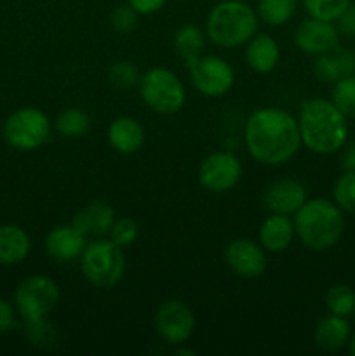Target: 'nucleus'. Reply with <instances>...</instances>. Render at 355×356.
Masks as SVG:
<instances>
[{"instance_id":"f257e3e1","label":"nucleus","mask_w":355,"mask_h":356,"mask_svg":"<svg viewBox=\"0 0 355 356\" xmlns=\"http://www.w3.org/2000/svg\"><path fill=\"white\" fill-rule=\"evenodd\" d=\"M246 146L249 155L263 165H282L301 146L298 120L282 108L256 110L246 124Z\"/></svg>"},{"instance_id":"f03ea898","label":"nucleus","mask_w":355,"mask_h":356,"mask_svg":"<svg viewBox=\"0 0 355 356\" xmlns=\"http://www.w3.org/2000/svg\"><path fill=\"white\" fill-rule=\"evenodd\" d=\"M301 143L317 155L340 152L348 139L347 117L331 99L313 97L301 104L298 117Z\"/></svg>"},{"instance_id":"7ed1b4c3","label":"nucleus","mask_w":355,"mask_h":356,"mask_svg":"<svg viewBox=\"0 0 355 356\" xmlns=\"http://www.w3.org/2000/svg\"><path fill=\"white\" fill-rule=\"evenodd\" d=\"M294 232L303 245L315 252L329 250L345 232L343 211L327 198H306L294 212Z\"/></svg>"},{"instance_id":"20e7f679","label":"nucleus","mask_w":355,"mask_h":356,"mask_svg":"<svg viewBox=\"0 0 355 356\" xmlns=\"http://www.w3.org/2000/svg\"><path fill=\"white\" fill-rule=\"evenodd\" d=\"M256 9L242 0H223L216 3L205 21V33L218 47L233 49L247 44L258 33Z\"/></svg>"},{"instance_id":"39448f33","label":"nucleus","mask_w":355,"mask_h":356,"mask_svg":"<svg viewBox=\"0 0 355 356\" xmlns=\"http://www.w3.org/2000/svg\"><path fill=\"white\" fill-rule=\"evenodd\" d=\"M82 273L90 285L97 289H111L124 278L125 257L122 247L111 240H96L87 243L80 256Z\"/></svg>"},{"instance_id":"423d86ee","label":"nucleus","mask_w":355,"mask_h":356,"mask_svg":"<svg viewBox=\"0 0 355 356\" xmlns=\"http://www.w3.org/2000/svg\"><path fill=\"white\" fill-rule=\"evenodd\" d=\"M138 86L143 103L155 113H178L187 99L181 80L167 68L148 70L141 75Z\"/></svg>"},{"instance_id":"0eeeda50","label":"nucleus","mask_w":355,"mask_h":356,"mask_svg":"<svg viewBox=\"0 0 355 356\" xmlns=\"http://www.w3.org/2000/svg\"><path fill=\"white\" fill-rule=\"evenodd\" d=\"M59 302V287L51 277L31 275L14 292V306L23 322L47 318Z\"/></svg>"},{"instance_id":"6e6552de","label":"nucleus","mask_w":355,"mask_h":356,"mask_svg":"<svg viewBox=\"0 0 355 356\" xmlns=\"http://www.w3.org/2000/svg\"><path fill=\"white\" fill-rule=\"evenodd\" d=\"M51 136V120L38 108H19L7 117L3 138L7 145L19 152H31L44 145Z\"/></svg>"},{"instance_id":"1a4fd4ad","label":"nucleus","mask_w":355,"mask_h":356,"mask_svg":"<svg viewBox=\"0 0 355 356\" xmlns=\"http://www.w3.org/2000/svg\"><path fill=\"white\" fill-rule=\"evenodd\" d=\"M155 330L160 339L173 346L187 343L195 330V315L187 302L180 299H169L164 301L157 308L155 318Z\"/></svg>"},{"instance_id":"9d476101","label":"nucleus","mask_w":355,"mask_h":356,"mask_svg":"<svg viewBox=\"0 0 355 356\" xmlns=\"http://www.w3.org/2000/svg\"><path fill=\"white\" fill-rule=\"evenodd\" d=\"M195 89L207 97H219L232 89L235 82L233 68L218 56H200L188 66Z\"/></svg>"},{"instance_id":"9b49d317","label":"nucleus","mask_w":355,"mask_h":356,"mask_svg":"<svg viewBox=\"0 0 355 356\" xmlns=\"http://www.w3.org/2000/svg\"><path fill=\"white\" fill-rule=\"evenodd\" d=\"M242 177V163L233 153L216 152L209 155L198 169V183L211 193L233 190Z\"/></svg>"},{"instance_id":"f8f14e48","label":"nucleus","mask_w":355,"mask_h":356,"mask_svg":"<svg viewBox=\"0 0 355 356\" xmlns=\"http://www.w3.org/2000/svg\"><path fill=\"white\" fill-rule=\"evenodd\" d=\"M225 261L230 270L242 278H258L267 270V254L261 243L237 238L226 245Z\"/></svg>"},{"instance_id":"ddd939ff","label":"nucleus","mask_w":355,"mask_h":356,"mask_svg":"<svg viewBox=\"0 0 355 356\" xmlns=\"http://www.w3.org/2000/svg\"><path fill=\"white\" fill-rule=\"evenodd\" d=\"M340 40V31L336 24L329 21L308 17L298 24L294 31V45L301 52L310 56L326 54L334 51Z\"/></svg>"},{"instance_id":"4468645a","label":"nucleus","mask_w":355,"mask_h":356,"mask_svg":"<svg viewBox=\"0 0 355 356\" xmlns=\"http://www.w3.org/2000/svg\"><path fill=\"white\" fill-rule=\"evenodd\" d=\"M44 245L56 263H73L82 256L87 236L73 225H59L45 235Z\"/></svg>"},{"instance_id":"2eb2a0df","label":"nucleus","mask_w":355,"mask_h":356,"mask_svg":"<svg viewBox=\"0 0 355 356\" xmlns=\"http://www.w3.org/2000/svg\"><path fill=\"white\" fill-rule=\"evenodd\" d=\"M306 202V190L296 179H278L265 190L263 204L271 214L291 216Z\"/></svg>"},{"instance_id":"dca6fc26","label":"nucleus","mask_w":355,"mask_h":356,"mask_svg":"<svg viewBox=\"0 0 355 356\" xmlns=\"http://www.w3.org/2000/svg\"><path fill=\"white\" fill-rule=\"evenodd\" d=\"M115 221V212L106 202L94 200L89 205L77 212L73 216L72 225L77 229L84 233V235H94V236H104L110 233L111 225Z\"/></svg>"},{"instance_id":"f3484780","label":"nucleus","mask_w":355,"mask_h":356,"mask_svg":"<svg viewBox=\"0 0 355 356\" xmlns=\"http://www.w3.org/2000/svg\"><path fill=\"white\" fill-rule=\"evenodd\" d=\"M108 141L115 152L122 155L136 153L145 143V131L132 117H118L108 127Z\"/></svg>"},{"instance_id":"a211bd4d","label":"nucleus","mask_w":355,"mask_h":356,"mask_svg":"<svg viewBox=\"0 0 355 356\" xmlns=\"http://www.w3.org/2000/svg\"><path fill=\"white\" fill-rule=\"evenodd\" d=\"M294 222L284 214H271L260 228V243L268 252H282L289 249L294 238Z\"/></svg>"},{"instance_id":"6ab92c4d","label":"nucleus","mask_w":355,"mask_h":356,"mask_svg":"<svg viewBox=\"0 0 355 356\" xmlns=\"http://www.w3.org/2000/svg\"><path fill=\"white\" fill-rule=\"evenodd\" d=\"M281 51L274 37L268 33H256L246 45V63L253 72L270 73L277 66Z\"/></svg>"},{"instance_id":"aec40b11","label":"nucleus","mask_w":355,"mask_h":356,"mask_svg":"<svg viewBox=\"0 0 355 356\" xmlns=\"http://www.w3.org/2000/svg\"><path fill=\"white\" fill-rule=\"evenodd\" d=\"M350 336L352 329L348 320L345 316L331 315V313L317 323L315 332H313L317 346L326 351L341 350L350 341Z\"/></svg>"},{"instance_id":"412c9836","label":"nucleus","mask_w":355,"mask_h":356,"mask_svg":"<svg viewBox=\"0 0 355 356\" xmlns=\"http://www.w3.org/2000/svg\"><path fill=\"white\" fill-rule=\"evenodd\" d=\"M31 242L23 228L14 225L0 226V264H19L30 254Z\"/></svg>"},{"instance_id":"4be33fe9","label":"nucleus","mask_w":355,"mask_h":356,"mask_svg":"<svg viewBox=\"0 0 355 356\" xmlns=\"http://www.w3.org/2000/svg\"><path fill=\"white\" fill-rule=\"evenodd\" d=\"M204 47L205 35L195 24H184L174 35V49H176V52L181 56L187 66H190L191 63L200 58Z\"/></svg>"},{"instance_id":"5701e85b","label":"nucleus","mask_w":355,"mask_h":356,"mask_svg":"<svg viewBox=\"0 0 355 356\" xmlns=\"http://www.w3.org/2000/svg\"><path fill=\"white\" fill-rule=\"evenodd\" d=\"M298 9V0H258L256 14L268 26H282Z\"/></svg>"},{"instance_id":"b1692460","label":"nucleus","mask_w":355,"mask_h":356,"mask_svg":"<svg viewBox=\"0 0 355 356\" xmlns=\"http://www.w3.org/2000/svg\"><path fill=\"white\" fill-rule=\"evenodd\" d=\"M54 127L65 138H82L89 131L90 118L84 110L68 108L56 117Z\"/></svg>"},{"instance_id":"393cba45","label":"nucleus","mask_w":355,"mask_h":356,"mask_svg":"<svg viewBox=\"0 0 355 356\" xmlns=\"http://www.w3.org/2000/svg\"><path fill=\"white\" fill-rule=\"evenodd\" d=\"M326 308L331 315L348 318L355 313V291L350 285H333L326 292Z\"/></svg>"},{"instance_id":"a878e982","label":"nucleus","mask_w":355,"mask_h":356,"mask_svg":"<svg viewBox=\"0 0 355 356\" xmlns=\"http://www.w3.org/2000/svg\"><path fill=\"white\" fill-rule=\"evenodd\" d=\"M331 101L347 118H355V75L334 82Z\"/></svg>"},{"instance_id":"bb28decb","label":"nucleus","mask_w":355,"mask_h":356,"mask_svg":"<svg viewBox=\"0 0 355 356\" xmlns=\"http://www.w3.org/2000/svg\"><path fill=\"white\" fill-rule=\"evenodd\" d=\"M301 2L310 17L336 23L352 0H301Z\"/></svg>"},{"instance_id":"cd10ccee","label":"nucleus","mask_w":355,"mask_h":356,"mask_svg":"<svg viewBox=\"0 0 355 356\" xmlns=\"http://www.w3.org/2000/svg\"><path fill=\"white\" fill-rule=\"evenodd\" d=\"M333 200L343 212L355 216V170H345L333 188Z\"/></svg>"},{"instance_id":"c85d7f7f","label":"nucleus","mask_w":355,"mask_h":356,"mask_svg":"<svg viewBox=\"0 0 355 356\" xmlns=\"http://www.w3.org/2000/svg\"><path fill=\"white\" fill-rule=\"evenodd\" d=\"M24 334L33 346L42 348V350L52 348L58 343V330L47 322V318L24 322Z\"/></svg>"},{"instance_id":"c756f323","label":"nucleus","mask_w":355,"mask_h":356,"mask_svg":"<svg viewBox=\"0 0 355 356\" xmlns=\"http://www.w3.org/2000/svg\"><path fill=\"white\" fill-rule=\"evenodd\" d=\"M139 70L132 61H117L108 72V80L118 90H129L139 83Z\"/></svg>"},{"instance_id":"7c9ffc66","label":"nucleus","mask_w":355,"mask_h":356,"mask_svg":"<svg viewBox=\"0 0 355 356\" xmlns=\"http://www.w3.org/2000/svg\"><path fill=\"white\" fill-rule=\"evenodd\" d=\"M313 75L324 83H334L343 79V72H341L340 61H338L334 51L317 56V59L313 61Z\"/></svg>"},{"instance_id":"2f4dec72","label":"nucleus","mask_w":355,"mask_h":356,"mask_svg":"<svg viewBox=\"0 0 355 356\" xmlns=\"http://www.w3.org/2000/svg\"><path fill=\"white\" fill-rule=\"evenodd\" d=\"M108 235H110L111 242L117 243L118 247H122V249H124V247L132 245V243H134V240L138 238L139 226L132 218L115 219Z\"/></svg>"},{"instance_id":"473e14b6","label":"nucleus","mask_w":355,"mask_h":356,"mask_svg":"<svg viewBox=\"0 0 355 356\" xmlns=\"http://www.w3.org/2000/svg\"><path fill=\"white\" fill-rule=\"evenodd\" d=\"M138 16L139 14L132 9L131 3H120V6L115 7L110 16L111 28L117 33H131L138 26Z\"/></svg>"},{"instance_id":"72a5a7b5","label":"nucleus","mask_w":355,"mask_h":356,"mask_svg":"<svg viewBox=\"0 0 355 356\" xmlns=\"http://www.w3.org/2000/svg\"><path fill=\"white\" fill-rule=\"evenodd\" d=\"M336 28L340 35L347 38H355V2L352 0L350 6L345 9V13L338 17Z\"/></svg>"},{"instance_id":"f704fd0d","label":"nucleus","mask_w":355,"mask_h":356,"mask_svg":"<svg viewBox=\"0 0 355 356\" xmlns=\"http://www.w3.org/2000/svg\"><path fill=\"white\" fill-rule=\"evenodd\" d=\"M13 329H16V312L10 302L0 298V334L10 332Z\"/></svg>"},{"instance_id":"c9c22d12","label":"nucleus","mask_w":355,"mask_h":356,"mask_svg":"<svg viewBox=\"0 0 355 356\" xmlns=\"http://www.w3.org/2000/svg\"><path fill=\"white\" fill-rule=\"evenodd\" d=\"M334 54H336L338 61H340L341 72H343V76L355 75V51L352 49H334Z\"/></svg>"},{"instance_id":"e433bc0d","label":"nucleus","mask_w":355,"mask_h":356,"mask_svg":"<svg viewBox=\"0 0 355 356\" xmlns=\"http://www.w3.org/2000/svg\"><path fill=\"white\" fill-rule=\"evenodd\" d=\"M167 0H127V3H131L132 9L136 10L138 14H155L166 6Z\"/></svg>"},{"instance_id":"4c0bfd02","label":"nucleus","mask_w":355,"mask_h":356,"mask_svg":"<svg viewBox=\"0 0 355 356\" xmlns=\"http://www.w3.org/2000/svg\"><path fill=\"white\" fill-rule=\"evenodd\" d=\"M343 153H341V167L343 170H355V141L345 143Z\"/></svg>"},{"instance_id":"58836bf2","label":"nucleus","mask_w":355,"mask_h":356,"mask_svg":"<svg viewBox=\"0 0 355 356\" xmlns=\"http://www.w3.org/2000/svg\"><path fill=\"white\" fill-rule=\"evenodd\" d=\"M348 344H350V353L355 356V332L350 336V341H348Z\"/></svg>"},{"instance_id":"ea45409f","label":"nucleus","mask_w":355,"mask_h":356,"mask_svg":"<svg viewBox=\"0 0 355 356\" xmlns=\"http://www.w3.org/2000/svg\"><path fill=\"white\" fill-rule=\"evenodd\" d=\"M354 315H355V313H354Z\"/></svg>"}]
</instances>
